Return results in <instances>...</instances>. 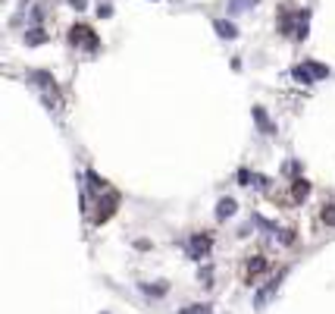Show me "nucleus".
<instances>
[{
	"label": "nucleus",
	"instance_id": "13",
	"mask_svg": "<svg viewBox=\"0 0 335 314\" xmlns=\"http://www.w3.org/2000/svg\"><path fill=\"white\" fill-rule=\"evenodd\" d=\"M263 267H266V261H263V258H254V261H247V274H260Z\"/></svg>",
	"mask_w": 335,
	"mask_h": 314
},
{
	"label": "nucleus",
	"instance_id": "4",
	"mask_svg": "<svg viewBox=\"0 0 335 314\" xmlns=\"http://www.w3.org/2000/svg\"><path fill=\"white\" fill-rule=\"evenodd\" d=\"M210 251V239H207V236H194V239H191V254H194V258H201V254H207Z\"/></svg>",
	"mask_w": 335,
	"mask_h": 314
},
{
	"label": "nucleus",
	"instance_id": "5",
	"mask_svg": "<svg viewBox=\"0 0 335 314\" xmlns=\"http://www.w3.org/2000/svg\"><path fill=\"white\" fill-rule=\"evenodd\" d=\"M254 120H257V123H260V129H263L266 135H273V132H276V126H273L270 120H266V113H263V107H254Z\"/></svg>",
	"mask_w": 335,
	"mask_h": 314
},
{
	"label": "nucleus",
	"instance_id": "11",
	"mask_svg": "<svg viewBox=\"0 0 335 314\" xmlns=\"http://www.w3.org/2000/svg\"><path fill=\"white\" fill-rule=\"evenodd\" d=\"M307 70L313 72V79H326V75H329V66H323V63H307Z\"/></svg>",
	"mask_w": 335,
	"mask_h": 314
},
{
	"label": "nucleus",
	"instance_id": "14",
	"mask_svg": "<svg viewBox=\"0 0 335 314\" xmlns=\"http://www.w3.org/2000/svg\"><path fill=\"white\" fill-rule=\"evenodd\" d=\"M320 217H323V223L335 226V208H332V205H329V208H323V214H320Z\"/></svg>",
	"mask_w": 335,
	"mask_h": 314
},
{
	"label": "nucleus",
	"instance_id": "3",
	"mask_svg": "<svg viewBox=\"0 0 335 314\" xmlns=\"http://www.w3.org/2000/svg\"><path fill=\"white\" fill-rule=\"evenodd\" d=\"M213 29H216L219 38H235V35H238V29H235L232 22H226V19H216V22H213Z\"/></svg>",
	"mask_w": 335,
	"mask_h": 314
},
{
	"label": "nucleus",
	"instance_id": "10",
	"mask_svg": "<svg viewBox=\"0 0 335 314\" xmlns=\"http://www.w3.org/2000/svg\"><path fill=\"white\" fill-rule=\"evenodd\" d=\"M44 41H47V35H44L41 29H31V35H25V44H31V47H35V44H44Z\"/></svg>",
	"mask_w": 335,
	"mask_h": 314
},
{
	"label": "nucleus",
	"instance_id": "7",
	"mask_svg": "<svg viewBox=\"0 0 335 314\" xmlns=\"http://www.w3.org/2000/svg\"><path fill=\"white\" fill-rule=\"evenodd\" d=\"M291 75H295L301 85H310V82H313V72L307 70V66H295V70H291Z\"/></svg>",
	"mask_w": 335,
	"mask_h": 314
},
{
	"label": "nucleus",
	"instance_id": "1",
	"mask_svg": "<svg viewBox=\"0 0 335 314\" xmlns=\"http://www.w3.org/2000/svg\"><path fill=\"white\" fill-rule=\"evenodd\" d=\"M116 205H119V195H116V192H107L104 198L97 201V214H94V223H104V220L116 210Z\"/></svg>",
	"mask_w": 335,
	"mask_h": 314
},
{
	"label": "nucleus",
	"instance_id": "12",
	"mask_svg": "<svg viewBox=\"0 0 335 314\" xmlns=\"http://www.w3.org/2000/svg\"><path fill=\"white\" fill-rule=\"evenodd\" d=\"M88 185H91V189H94V192H104V185H107V182H104V179H100V176H97V173H94V170H88Z\"/></svg>",
	"mask_w": 335,
	"mask_h": 314
},
{
	"label": "nucleus",
	"instance_id": "8",
	"mask_svg": "<svg viewBox=\"0 0 335 314\" xmlns=\"http://www.w3.org/2000/svg\"><path fill=\"white\" fill-rule=\"evenodd\" d=\"M257 0H229V10L232 13H244V10H254Z\"/></svg>",
	"mask_w": 335,
	"mask_h": 314
},
{
	"label": "nucleus",
	"instance_id": "6",
	"mask_svg": "<svg viewBox=\"0 0 335 314\" xmlns=\"http://www.w3.org/2000/svg\"><path fill=\"white\" fill-rule=\"evenodd\" d=\"M232 214H235V201H232V198H222L219 205H216V217L226 220V217H232Z\"/></svg>",
	"mask_w": 335,
	"mask_h": 314
},
{
	"label": "nucleus",
	"instance_id": "9",
	"mask_svg": "<svg viewBox=\"0 0 335 314\" xmlns=\"http://www.w3.org/2000/svg\"><path fill=\"white\" fill-rule=\"evenodd\" d=\"M291 192H295L298 201H304L307 195H310V182H307V179H295V189H291Z\"/></svg>",
	"mask_w": 335,
	"mask_h": 314
},
{
	"label": "nucleus",
	"instance_id": "16",
	"mask_svg": "<svg viewBox=\"0 0 335 314\" xmlns=\"http://www.w3.org/2000/svg\"><path fill=\"white\" fill-rule=\"evenodd\" d=\"M69 3L75 6V10H85V0H69Z\"/></svg>",
	"mask_w": 335,
	"mask_h": 314
},
{
	"label": "nucleus",
	"instance_id": "15",
	"mask_svg": "<svg viewBox=\"0 0 335 314\" xmlns=\"http://www.w3.org/2000/svg\"><path fill=\"white\" fill-rule=\"evenodd\" d=\"M97 16H104V19H107V16H113V10H110V3H100V6H97Z\"/></svg>",
	"mask_w": 335,
	"mask_h": 314
},
{
	"label": "nucleus",
	"instance_id": "2",
	"mask_svg": "<svg viewBox=\"0 0 335 314\" xmlns=\"http://www.w3.org/2000/svg\"><path fill=\"white\" fill-rule=\"evenodd\" d=\"M69 41H72V44H82V41H88V47H97V38L91 35L88 25H75V29L69 32Z\"/></svg>",
	"mask_w": 335,
	"mask_h": 314
}]
</instances>
